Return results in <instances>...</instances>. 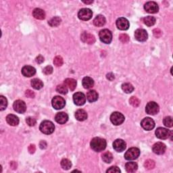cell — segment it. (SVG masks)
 <instances>
[{
	"instance_id": "25",
	"label": "cell",
	"mask_w": 173,
	"mask_h": 173,
	"mask_svg": "<svg viewBox=\"0 0 173 173\" xmlns=\"http://www.w3.org/2000/svg\"><path fill=\"white\" fill-rule=\"evenodd\" d=\"M105 22H106L105 18L102 15L97 16L95 18V19L93 20V24L95 26H98V27L103 26L105 24Z\"/></svg>"
},
{
	"instance_id": "52",
	"label": "cell",
	"mask_w": 173,
	"mask_h": 173,
	"mask_svg": "<svg viewBox=\"0 0 173 173\" xmlns=\"http://www.w3.org/2000/svg\"><path fill=\"white\" fill-rule=\"evenodd\" d=\"M83 3H85V4H92V3L93 2V1H89V2H85V1H83Z\"/></svg>"
},
{
	"instance_id": "23",
	"label": "cell",
	"mask_w": 173,
	"mask_h": 173,
	"mask_svg": "<svg viewBox=\"0 0 173 173\" xmlns=\"http://www.w3.org/2000/svg\"><path fill=\"white\" fill-rule=\"evenodd\" d=\"M75 118L78 121H84L87 118V114L84 110L79 109L75 112Z\"/></svg>"
},
{
	"instance_id": "39",
	"label": "cell",
	"mask_w": 173,
	"mask_h": 173,
	"mask_svg": "<svg viewBox=\"0 0 173 173\" xmlns=\"http://www.w3.org/2000/svg\"><path fill=\"white\" fill-rule=\"evenodd\" d=\"M164 125H165L166 127H172L173 125L172 118L171 116H166L165 118L163 121Z\"/></svg>"
},
{
	"instance_id": "22",
	"label": "cell",
	"mask_w": 173,
	"mask_h": 173,
	"mask_svg": "<svg viewBox=\"0 0 173 173\" xmlns=\"http://www.w3.org/2000/svg\"><path fill=\"white\" fill-rule=\"evenodd\" d=\"M6 121L11 126H17L19 123V119L16 115L14 114H9L6 117Z\"/></svg>"
},
{
	"instance_id": "13",
	"label": "cell",
	"mask_w": 173,
	"mask_h": 173,
	"mask_svg": "<svg viewBox=\"0 0 173 173\" xmlns=\"http://www.w3.org/2000/svg\"><path fill=\"white\" fill-rule=\"evenodd\" d=\"M73 101H74V103L76 105H79V106L83 105L86 101L85 95L84 93L81 92L76 93L73 95Z\"/></svg>"
},
{
	"instance_id": "47",
	"label": "cell",
	"mask_w": 173,
	"mask_h": 173,
	"mask_svg": "<svg viewBox=\"0 0 173 173\" xmlns=\"http://www.w3.org/2000/svg\"><path fill=\"white\" fill-rule=\"evenodd\" d=\"M28 151L30 154H34L35 150H36V148H35V145H30L28 146Z\"/></svg>"
},
{
	"instance_id": "21",
	"label": "cell",
	"mask_w": 173,
	"mask_h": 173,
	"mask_svg": "<svg viewBox=\"0 0 173 173\" xmlns=\"http://www.w3.org/2000/svg\"><path fill=\"white\" fill-rule=\"evenodd\" d=\"M33 16L36 19L38 20H43L45 18V13L42 9L35 8L33 11Z\"/></svg>"
},
{
	"instance_id": "46",
	"label": "cell",
	"mask_w": 173,
	"mask_h": 173,
	"mask_svg": "<svg viewBox=\"0 0 173 173\" xmlns=\"http://www.w3.org/2000/svg\"><path fill=\"white\" fill-rule=\"evenodd\" d=\"M153 33H154V36L156 37V38L160 37L161 36H162V31H161L159 28H155L154 30L153 31Z\"/></svg>"
},
{
	"instance_id": "9",
	"label": "cell",
	"mask_w": 173,
	"mask_h": 173,
	"mask_svg": "<svg viewBox=\"0 0 173 173\" xmlns=\"http://www.w3.org/2000/svg\"><path fill=\"white\" fill-rule=\"evenodd\" d=\"M141 126L143 129L146 131H151L155 127V122L153 119L149 118V117H146L141 122Z\"/></svg>"
},
{
	"instance_id": "1",
	"label": "cell",
	"mask_w": 173,
	"mask_h": 173,
	"mask_svg": "<svg viewBox=\"0 0 173 173\" xmlns=\"http://www.w3.org/2000/svg\"><path fill=\"white\" fill-rule=\"evenodd\" d=\"M90 145L93 150L97 152H100L105 149L107 143L106 141L104 139L100 138V137H95L91 140Z\"/></svg>"
},
{
	"instance_id": "50",
	"label": "cell",
	"mask_w": 173,
	"mask_h": 173,
	"mask_svg": "<svg viewBox=\"0 0 173 173\" xmlns=\"http://www.w3.org/2000/svg\"><path fill=\"white\" fill-rule=\"evenodd\" d=\"M47 143L45 141H42L39 143V146L41 149H45L47 148Z\"/></svg>"
},
{
	"instance_id": "20",
	"label": "cell",
	"mask_w": 173,
	"mask_h": 173,
	"mask_svg": "<svg viewBox=\"0 0 173 173\" xmlns=\"http://www.w3.org/2000/svg\"><path fill=\"white\" fill-rule=\"evenodd\" d=\"M68 114L65 112L57 113V114L55 116V121L61 125L66 123L67 121H68Z\"/></svg>"
},
{
	"instance_id": "4",
	"label": "cell",
	"mask_w": 173,
	"mask_h": 173,
	"mask_svg": "<svg viewBox=\"0 0 173 173\" xmlns=\"http://www.w3.org/2000/svg\"><path fill=\"white\" fill-rule=\"evenodd\" d=\"M110 121L114 125H120L125 121V116L118 112H114L110 116Z\"/></svg>"
},
{
	"instance_id": "40",
	"label": "cell",
	"mask_w": 173,
	"mask_h": 173,
	"mask_svg": "<svg viewBox=\"0 0 173 173\" xmlns=\"http://www.w3.org/2000/svg\"><path fill=\"white\" fill-rule=\"evenodd\" d=\"M64 63L63 58H62L60 55L55 57L54 60V64L55 66H61Z\"/></svg>"
},
{
	"instance_id": "34",
	"label": "cell",
	"mask_w": 173,
	"mask_h": 173,
	"mask_svg": "<svg viewBox=\"0 0 173 173\" xmlns=\"http://www.w3.org/2000/svg\"><path fill=\"white\" fill-rule=\"evenodd\" d=\"M61 166L64 170H69L72 167V163L68 159H63L61 161Z\"/></svg>"
},
{
	"instance_id": "15",
	"label": "cell",
	"mask_w": 173,
	"mask_h": 173,
	"mask_svg": "<svg viewBox=\"0 0 173 173\" xmlns=\"http://www.w3.org/2000/svg\"><path fill=\"white\" fill-rule=\"evenodd\" d=\"M116 26L122 31H126L129 28V22L125 18H119L116 20Z\"/></svg>"
},
{
	"instance_id": "10",
	"label": "cell",
	"mask_w": 173,
	"mask_h": 173,
	"mask_svg": "<svg viewBox=\"0 0 173 173\" xmlns=\"http://www.w3.org/2000/svg\"><path fill=\"white\" fill-rule=\"evenodd\" d=\"M144 9L149 14H156L159 10V7L155 2H149L145 4Z\"/></svg>"
},
{
	"instance_id": "18",
	"label": "cell",
	"mask_w": 173,
	"mask_h": 173,
	"mask_svg": "<svg viewBox=\"0 0 173 173\" xmlns=\"http://www.w3.org/2000/svg\"><path fill=\"white\" fill-rule=\"evenodd\" d=\"M166 147L165 143H163L162 142H158L153 145V151L156 154L158 155H162L163 154H165V152L166 151Z\"/></svg>"
},
{
	"instance_id": "49",
	"label": "cell",
	"mask_w": 173,
	"mask_h": 173,
	"mask_svg": "<svg viewBox=\"0 0 173 173\" xmlns=\"http://www.w3.org/2000/svg\"><path fill=\"white\" fill-rule=\"evenodd\" d=\"M106 77H107V78L108 79V80L109 81H113L114 79V74L113 73H112V72H110V73H108V74L106 75Z\"/></svg>"
},
{
	"instance_id": "11",
	"label": "cell",
	"mask_w": 173,
	"mask_h": 173,
	"mask_svg": "<svg viewBox=\"0 0 173 173\" xmlns=\"http://www.w3.org/2000/svg\"><path fill=\"white\" fill-rule=\"evenodd\" d=\"M135 39L141 42H145L148 39V34L145 29L143 28H139L135 32Z\"/></svg>"
},
{
	"instance_id": "43",
	"label": "cell",
	"mask_w": 173,
	"mask_h": 173,
	"mask_svg": "<svg viewBox=\"0 0 173 173\" xmlns=\"http://www.w3.org/2000/svg\"><path fill=\"white\" fill-rule=\"evenodd\" d=\"M43 72L44 74L46 75H51L52 73L53 72L52 66H47L46 67H45V68H43Z\"/></svg>"
},
{
	"instance_id": "19",
	"label": "cell",
	"mask_w": 173,
	"mask_h": 173,
	"mask_svg": "<svg viewBox=\"0 0 173 173\" xmlns=\"http://www.w3.org/2000/svg\"><path fill=\"white\" fill-rule=\"evenodd\" d=\"M22 74L26 77H33L36 73V70L33 66H25L22 68Z\"/></svg>"
},
{
	"instance_id": "41",
	"label": "cell",
	"mask_w": 173,
	"mask_h": 173,
	"mask_svg": "<svg viewBox=\"0 0 173 173\" xmlns=\"http://www.w3.org/2000/svg\"><path fill=\"white\" fill-rule=\"evenodd\" d=\"M26 122L27 123V125L30 127H33L37 123V121L36 119L35 118H33V117H28L26 119Z\"/></svg>"
},
{
	"instance_id": "38",
	"label": "cell",
	"mask_w": 173,
	"mask_h": 173,
	"mask_svg": "<svg viewBox=\"0 0 173 173\" xmlns=\"http://www.w3.org/2000/svg\"><path fill=\"white\" fill-rule=\"evenodd\" d=\"M144 166L145 168L148 170L153 169L155 167V162L152 160H146L144 164Z\"/></svg>"
},
{
	"instance_id": "31",
	"label": "cell",
	"mask_w": 173,
	"mask_h": 173,
	"mask_svg": "<svg viewBox=\"0 0 173 173\" xmlns=\"http://www.w3.org/2000/svg\"><path fill=\"white\" fill-rule=\"evenodd\" d=\"M102 160H103L104 162L105 163L108 164L111 163L113 160L112 154L109 151L105 152V153H104L103 155H102Z\"/></svg>"
},
{
	"instance_id": "35",
	"label": "cell",
	"mask_w": 173,
	"mask_h": 173,
	"mask_svg": "<svg viewBox=\"0 0 173 173\" xmlns=\"http://www.w3.org/2000/svg\"><path fill=\"white\" fill-rule=\"evenodd\" d=\"M8 105L7 99L3 95L0 96V110L3 111L6 108Z\"/></svg>"
},
{
	"instance_id": "14",
	"label": "cell",
	"mask_w": 173,
	"mask_h": 173,
	"mask_svg": "<svg viewBox=\"0 0 173 173\" xmlns=\"http://www.w3.org/2000/svg\"><path fill=\"white\" fill-rule=\"evenodd\" d=\"M14 110L19 114H23L26 110V105L24 101L22 100H16L14 101L13 105Z\"/></svg>"
},
{
	"instance_id": "29",
	"label": "cell",
	"mask_w": 173,
	"mask_h": 173,
	"mask_svg": "<svg viewBox=\"0 0 173 173\" xmlns=\"http://www.w3.org/2000/svg\"><path fill=\"white\" fill-rule=\"evenodd\" d=\"M31 85L35 89L39 90L43 87V82L39 78H34L31 81Z\"/></svg>"
},
{
	"instance_id": "27",
	"label": "cell",
	"mask_w": 173,
	"mask_h": 173,
	"mask_svg": "<svg viewBox=\"0 0 173 173\" xmlns=\"http://www.w3.org/2000/svg\"><path fill=\"white\" fill-rule=\"evenodd\" d=\"M64 84L69 88L70 91H74L77 87V81L71 78H68L64 81Z\"/></svg>"
},
{
	"instance_id": "32",
	"label": "cell",
	"mask_w": 173,
	"mask_h": 173,
	"mask_svg": "<svg viewBox=\"0 0 173 173\" xmlns=\"http://www.w3.org/2000/svg\"><path fill=\"white\" fill-rule=\"evenodd\" d=\"M143 22H144L145 25H146L148 26H151L155 25L156 23V18L154 16H146L143 18Z\"/></svg>"
},
{
	"instance_id": "6",
	"label": "cell",
	"mask_w": 173,
	"mask_h": 173,
	"mask_svg": "<svg viewBox=\"0 0 173 173\" xmlns=\"http://www.w3.org/2000/svg\"><path fill=\"white\" fill-rule=\"evenodd\" d=\"M159 105L154 101L149 102L145 107V112L149 115H155L159 112Z\"/></svg>"
},
{
	"instance_id": "5",
	"label": "cell",
	"mask_w": 173,
	"mask_h": 173,
	"mask_svg": "<svg viewBox=\"0 0 173 173\" xmlns=\"http://www.w3.org/2000/svg\"><path fill=\"white\" fill-rule=\"evenodd\" d=\"M140 155V150L137 148H130L126 152L125 154V158L127 160H133L137 159Z\"/></svg>"
},
{
	"instance_id": "48",
	"label": "cell",
	"mask_w": 173,
	"mask_h": 173,
	"mask_svg": "<svg viewBox=\"0 0 173 173\" xmlns=\"http://www.w3.org/2000/svg\"><path fill=\"white\" fill-rule=\"evenodd\" d=\"M36 62L38 64H42L44 62V58L41 55H38V56L36 58Z\"/></svg>"
},
{
	"instance_id": "42",
	"label": "cell",
	"mask_w": 173,
	"mask_h": 173,
	"mask_svg": "<svg viewBox=\"0 0 173 173\" xmlns=\"http://www.w3.org/2000/svg\"><path fill=\"white\" fill-rule=\"evenodd\" d=\"M119 39L122 43H127L129 42V37L127 34H121L119 36Z\"/></svg>"
},
{
	"instance_id": "36",
	"label": "cell",
	"mask_w": 173,
	"mask_h": 173,
	"mask_svg": "<svg viewBox=\"0 0 173 173\" xmlns=\"http://www.w3.org/2000/svg\"><path fill=\"white\" fill-rule=\"evenodd\" d=\"M56 91L60 93V94L65 95L68 93V89H67V87L66 85H58L56 87Z\"/></svg>"
},
{
	"instance_id": "33",
	"label": "cell",
	"mask_w": 173,
	"mask_h": 173,
	"mask_svg": "<svg viewBox=\"0 0 173 173\" xmlns=\"http://www.w3.org/2000/svg\"><path fill=\"white\" fill-rule=\"evenodd\" d=\"M122 89L126 93H131L134 91V87L131 83H124L122 85Z\"/></svg>"
},
{
	"instance_id": "8",
	"label": "cell",
	"mask_w": 173,
	"mask_h": 173,
	"mask_svg": "<svg viewBox=\"0 0 173 173\" xmlns=\"http://www.w3.org/2000/svg\"><path fill=\"white\" fill-rule=\"evenodd\" d=\"M93 12L89 8H83L78 13V18L82 20H89L92 18Z\"/></svg>"
},
{
	"instance_id": "17",
	"label": "cell",
	"mask_w": 173,
	"mask_h": 173,
	"mask_svg": "<svg viewBox=\"0 0 173 173\" xmlns=\"http://www.w3.org/2000/svg\"><path fill=\"white\" fill-rule=\"evenodd\" d=\"M113 148L116 151L122 152L125 150L127 148V144L124 140L122 139H116L113 143Z\"/></svg>"
},
{
	"instance_id": "16",
	"label": "cell",
	"mask_w": 173,
	"mask_h": 173,
	"mask_svg": "<svg viewBox=\"0 0 173 173\" xmlns=\"http://www.w3.org/2000/svg\"><path fill=\"white\" fill-rule=\"evenodd\" d=\"M81 39L82 42L87 44H89V45H92V44L95 42V37L93 36L92 34L87 33V32H83V33L81 34Z\"/></svg>"
},
{
	"instance_id": "45",
	"label": "cell",
	"mask_w": 173,
	"mask_h": 173,
	"mask_svg": "<svg viewBox=\"0 0 173 173\" xmlns=\"http://www.w3.org/2000/svg\"><path fill=\"white\" fill-rule=\"evenodd\" d=\"M25 95L27 97V98H34L35 96V93L33 91H31L30 89L26 91Z\"/></svg>"
},
{
	"instance_id": "26",
	"label": "cell",
	"mask_w": 173,
	"mask_h": 173,
	"mask_svg": "<svg viewBox=\"0 0 173 173\" xmlns=\"http://www.w3.org/2000/svg\"><path fill=\"white\" fill-rule=\"evenodd\" d=\"M87 99L91 103L96 101L98 99V93L95 90H90L87 94Z\"/></svg>"
},
{
	"instance_id": "51",
	"label": "cell",
	"mask_w": 173,
	"mask_h": 173,
	"mask_svg": "<svg viewBox=\"0 0 173 173\" xmlns=\"http://www.w3.org/2000/svg\"><path fill=\"white\" fill-rule=\"evenodd\" d=\"M10 166L12 169H16V167H17V164L15 162H12L10 163Z\"/></svg>"
},
{
	"instance_id": "7",
	"label": "cell",
	"mask_w": 173,
	"mask_h": 173,
	"mask_svg": "<svg viewBox=\"0 0 173 173\" xmlns=\"http://www.w3.org/2000/svg\"><path fill=\"white\" fill-rule=\"evenodd\" d=\"M52 106L56 110H61L64 108L66 105V101L63 98L60 96H55L52 99Z\"/></svg>"
},
{
	"instance_id": "28",
	"label": "cell",
	"mask_w": 173,
	"mask_h": 173,
	"mask_svg": "<svg viewBox=\"0 0 173 173\" xmlns=\"http://www.w3.org/2000/svg\"><path fill=\"white\" fill-rule=\"evenodd\" d=\"M125 168L126 171L128 172H135L137 168H138V166H137V164L133 162H127L125 165Z\"/></svg>"
},
{
	"instance_id": "37",
	"label": "cell",
	"mask_w": 173,
	"mask_h": 173,
	"mask_svg": "<svg viewBox=\"0 0 173 173\" xmlns=\"http://www.w3.org/2000/svg\"><path fill=\"white\" fill-rule=\"evenodd\" d=\"M129 103L131 105H133V107H138L139 104H140V100L139 99L136 98V97H131V98H130L129 99Z\"/></svg>"
},
{
	"instance_id": "44",
	"label": "cell",
	"mask_w": 173,
	"mask_h": 173,
	"mask_svg": "<svg viewBox=\"0 0 173 173\" xmlns=\"http://www.w3.org/2000/svg\"><path fill=\"white\" fill-rule=\"evenodd\" d=\"M121 170L117 166H112L109 169L107 170L106 172H121Z\"/></svg>"
},
{
	"instance_id": "2",
	"label": "cell",
	"mask_w": 173,
	"mask_h": 173,
	"mask_svg": "<svg viewBox=\"0 0 173 173\" xmlns=\"http://www.w3.org/2000/svg\"><path fill=\"white\" fill-rule=\"evenodd\" d=\"M40 131L46 135L52 134L55 130V126L54 123L49 121H44L41 123L39 127Z\"/></svg>"
},
{
	"instance_id": "3",
	"label": "cell",
	"mask_w": 173,
	"mask_h": 173,
	"mask_svg": "<svg viewBox=\"0 0 173 173\" xmlns=\"http://www.w3.org/2000/svg\"><path fill=\"white\" fill-rule=\"evenodd\" d=\"M99 37L101 42L106 44L110 43L112 40V34L108 29H103L100 31L99 33Z\"/></svg>"
},
{
	"instance_id": "24",
	"label": "cell",
	"mask_w": 173,
	"mask_h": 173,
	"mask_svg": "<svg viewBox=\"0 0 173 173\" xmlns=\"http://www.w3.org/2000/svg\"><path fill=\"white\" fill-rule=\"evenodd\" d=\"M82 84H83L85 89H91L94 85V81L91 77H86L83 78V81H82Z\"/></svg>"
},
{
	"instance_id": "30",
	"label": "cell",
	"mask_w": 173,
	"mask_h": 173,
	"mask_svg": "<svg viewBox=\"0 0 173 173\" xmlns=\"http://www.w3.org/2000/svg\"><path fill=\"white\" fill-rule=\"evenodd\" d=\"M62 20L60 17L55 16L52 18L48 22V24L50 25L52 27H56V26H59L61 23Z\"/></svg>"
},
{
	"instance_id": "12",
	"label": "cell",
	"mask_w": 173,
	"mask_h": 173,
	"mask_svg": "<svg viewBox=\"0 0 173 173\" xmlns=\"http://www.w3.org/2000/svg\"><path fill=\"white\" fill-rule=\"evenodd\" d=\"M171 132L165 128L159 127L156 131V135L160 139H166L171 136Z\"/></svg>"
}]
</instances>
